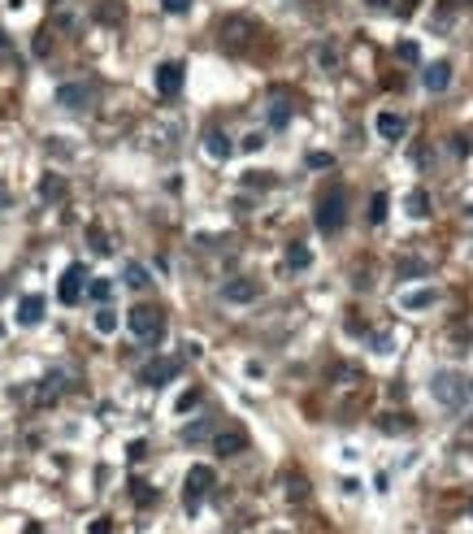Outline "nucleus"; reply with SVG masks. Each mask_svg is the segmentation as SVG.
I'll use <instances>...</instances> for the list:
<instances>
[{
  "mask_svg": "<svg viewBox=\"0 0 473 534\" xmlns=\"http://www.w3.org/2000/svg\"><path fill=\"white\" fill-rule=\"evenodd\" d=\"M126 326L139 343H161L166 339V313L156 308V304H135L126 313Z\"/></svg>",
  "mask_w": 473,
  "mask_h": 534,
  "instance_id": "obj_1",
  "label": "nucleus"
},
{
  "mask_svg": "<svg viewBox=\"0 0 473 534\" xmlns=\"http://www.w3.org/2000/svg\"><path fill=\"white\" fill-rule=\"evenodd\" d=\"M317 231L322 235H339L343 231V222H347V191L343 187H330L322 200H317Z\"/></svg>",
  "mask_w": 473,
  "mask_h": 534,
  "instance_id": "obj_2",
  "label": "nucleus"
},
{
  "mask_svg": "<svg viewBox=\"0 0 473 534\" xmlns=\"http://www.w3.org/2000/svg\"><path fill=\"white\" fill-rule=\"evenodd\" d=\"M430 391L439 396V404H443V408H460V404H464V396H469V383L460 378V373H452V369H439L434 378H430Z\"/></svg>",
  "mask_w": 473,
  "mask_h": 534,
  "instance_id": "obj_3",
  "label": "nucleus"
},
{
  "mask_svg": "<svg viewBox=\"0 0 473 534\" xmlns=\"http://www.w3.org/2000/svg\"><path fill=\"white\" fill-rule=\"evenodd\" d=\"M213 483H218V473H213V465H195L191 473H187V483H183V500H187V513H195L200 508V500L213 491Z\"/></svg>",
  "mask_w": 473,
  "mask_h": 534,
  "instance_id": "obj_4",
  "label": "nucleus"
},
{
  "mask_svg": "<svg viewBox=\"0 0 473 534\" xmlns=\"http://www.w3.org/2000/svg\"><path fill=\"white\" fill-rule=\"evenodd\" d=\"M83 291H87V270L83 265H70V270L61 274V283H57V300L61 304H78Z\"/></svg>",
  "mask_w": 473,
  "mask_h": 534,
  "instance_id": "obj_5",
  "label": "nucleus"
},
{
  "mask_svg": "<svg viewBox=\"0 0 473 534\" xmlns=\"http://www.w3.org/2000/svg\"><path fill=\"white\" fill-rule=\"evenodd\" d=\"M57 100L66 104V109H91L96 104V83H66L57 91Z\"/></svg>",
  "mask_w": 473,
  "mask_h": 534,
  "instance_id": "obj_6",
  "label": "nucleus"
},
{
  "mask_svg": "<svg viewBox=\"0 0 473 534\" xmlns=\"http://www.w3.org/2000/svg\"><path fill=\"white\" fill-rule=\"evenodd\" d=\"M183 79H187V70L178 61H161V66H156V91H161V96H178Z\"/></svg>",
  "mask_w": 473,
  "mask_h": 534,
  "instance_id": "obj_7",
  "label": "nucleus"
},
{
  "mask_svg": "<svg viewBox=\"0 0 473 534\" xmlns=\"http://www.w3.org/2000/svg\"><path fill=\"white\" fill-rule=\"evenodd\" d=\"M174 373H178V361H166V356H161V361H152V365L139 369V383H148V387H166Z\"/></svg>",
  "mask_w": 473,
  "mask_h": 534,
  "instance_id": "obj_8",
  "label": "nucleus"
},
{
  "mask_svg": "<svg viewBox=\"0 0 473 534\" xmlns=\"http://www.w3.org/2000/svg\"><path fill=\"white\" fill-rule=\"evenodd\" d=\"M44 313H48L44 296H22V300H18V326H39Z\"/></svg>",
  "mask_w": 473,
  "mask_h": 534,
  "instance_id": "obj_9",
  "label": "nucleus"
},
{
  "mask_svg": "<svg viewBox=\"0 0 473 534\" xmlns=\"http://www.w3.org/2000/svg\"><path fill=\"white\" fill-rule=\"evenodd\" d=\"M248 39H252V22H248V18H230V22L222 26V44H226V48L239 52V48H248Z\"/></svg>",
  "mask_w": 473,
  "mask_h": 534,
  "instance_id": "obj_10",
  "label": "nucleus"
},
{
  "mask_svg": "<svg viewBox=\"0 0 473 534\" xmlns=\"http://www.w3.org/2000/svg\"><path fill=\"white\" fill-rule=\"evenodd\" d=\"M204 152L213 156V161H226V156H235V143H230V135H226V131H218V126H213V131L204 135Z\"/></svg>",
  "mask_w": 473,
  "mask_h": 534,
  "instance_id": "obj_11",
  "label": "nucleus"
},
{
  "mask_svg": "<svg viewBox=\"0 0 473 534\" xmlns=\"http://www.w3.org/2000/svg\"><path fill=\"white\" fill-rule=\"evenodd\" d=\"M222 296H226L230 304H252V300H256V283H252V278H230V283L222 287Z\"/></svg>",
  "mask_w": 473,
  "mask_h": 534,
  "instance_id": "obj_12",
  "label": "nucleus"
},
{
  "mask_svg": "<svg viewBox=\"0 0 473 534\" xmlns=\"http://www.w3.org/2000/svg\"><path fill=\"white\" fill-rule=\"evenodd\" d=\"M378 135L382 139H404L408 135V118H400V114H378Z\"/></svg>",
  "mask_w": 473,
  "mask_h": 534,
  "instance_id": "obj_13",
  "label": "nucleus"
},
{
  "mask_svg": "<svg viewBox=\"0 0 473 534\" xmlns=\"http://www.w3.org/2000/svg\"><path fill=\"white\" fill-rule=\"evenodd\" d=\"M243 448H248V435H243V430H226V435L213 439V452H218V456H239Z\"/></svg>",
  "mask_w": 473,
  "mask_h": 534,
  "instance_id": "obj_14",
  "label": "nucleus"
},
{
  "mask_svg": "<svg viewBox=\"0 0 473 534\" xmlns=\"http://www.w3.org/2000/svg\"><path fill=\"white\" fill-rule=\"evenodd\" d=\"M291 114H295V104H291V100L278 91V96L270 100V126H274V131H283V126L291 122Z\"/></svg>",
  "mask_w": 473,
  "mask_h": 534,
  "instance_id": "obj_15",
  "label": "nucleus"
},
{
  "mask_svg": "<svg viewBox=\"0 0 473 534\" xmlns=\"http://www.w3.org/2000/svg\"><path fill=\"white\" fill-rule=\"evenodd\" d=\"M426 87H430V91H447V87H452V61L426 66Z\"/></svg>",
  "mask_w": 473,
  "mask_h": 534,
  "instance_id": "obj_16",
  "label": "nucleus"
},
{
  "mask_svg": "<svg viewBox=\"0 0 473 534\" xmlns=\"http://www.w3.org/2000/svg\"><path fill=\"white\" fill-rule=\"evenodd\" d=\"M308 261H312L308 243H291L287 248V270H308Z\"/></svg>",
  "mask_w": 473,
  "mask_h": 534,
  "instance_id": "obj_17",
  "label": "nucleus"
},
{
  "mask_svg": "<svg viewBox=\"0 0 473 534\" xmlns=\"http://www.w3.org/2000/svg\"><path fill=\"white\" fill-rule=\"evenodd\" d=\"M387 208H391V200H387V191H378V196L370 200V222H374V226L387 222Z\"/></svg>",
  "mask_w": 473,
  "mask_h": 534,
  "instance_id": "obj_18",
  "label": "nucleus"
},
{
  "mask_svg": "<svg viewBox=\"0 0 473 534\" xmlns=\"http://www.w3.org/2000/svg\"><path fill=\"white\" fill-rule=\"evenodd\" d=\"M61 191H66V183H61L57 174H44V183H39V196H44V200H61Z\"/></svg>",
  "mask_w": 473,
  "mask_h": 534,
  "instance_id": "obj_19",
  "label": "nucleus"
},
{
  "mask_svg": "<svg viewBox=\"0 0 473 534\" xmlns=\"http://www.w3.org/2000/svg\"><path fill=\"white\" fill-rule=\"evenodd\" d=\"M426 270H430L426 261H400V265H395V274H400V278H422Z\"/></svg>",
  "mask_w": 473,
  "mask_h": 534,
  "instance_id": "obj_20",
  "label": "nucleus"
},
{
  "mask_svg": "<svg viewBox=\"0 0 473 534\" xmlns=\"http://www.w3.org/2000/svg\"><path fill=\"white\" fill-rule=\"evenodd\" d=\"M87 296H91V300H96V304H109V300H113V283H109V278H96V283H91V291H87Z\"/></svg>",
  "mask_w": 473,
  "mask_h": 534,
  "instance_id": "obj_21",
  "label": "nucleus"
},
{
  "mask_svg": "<svg viewBox=\"0 0 473 534\" xmlns=\"http://www.w3.org/2000/svg\"><path fill=\"white\" fill-rule=\"evenodd\" d=\"M96 331H100V335H113V331H118V313H113V308H100V313H96Z\"/></svg>",
  "mask_w": 473,
  "mask_h": 534,
  "instance_id": "obj_22",
  "label": "nucleus"
},
{
  "mask_svg": "<svg viewBox=\"0 0 473 534\" xmlns=\"http://www.w3.org/2000/svg\"><path fill=\"white\" fill-rule=\"evenodd\" d=\"M122 278H126V283H131L135 291H143V287L152 283V278H148V270H143V265H126V274H122Z\"/></svg>",
  "mask_w": 473,
  "mask_h": 534,
  "instance_id": "obj_23",
  "label": "nucleus"
},
{
  "mask_svg": "<svg viewBox=\"0 0 473 534\" xmlns=\"http://www.w3.org/2000/svg\"><path fill=\"white\" fill-rule=\"evenodd\" d=\"M87 243H91L100 256H109V235H104L100 226H87Z\"/></svg>",
  "mask_w": 473,
  "mask_h": 534,
  "instance_id": "obj_24",
  "label": "nucleus"
},
{
  "mask_svg": "<svg viewBox=\"0 0 473 534\" xmlns=\"http://www.w3.org/2000/svg\"><path fill=\"white\" fill-rule=\"evenodd\" d=\"M434 300H439V291H417V296H404V308H426Z\"/></svg>",
  "mask_w": 473,
  "mask_h": 534,
  "instance_id": "obj_25",
  "label": "nucleus"
},
{
  "mask_svg": "<svg viewBox=\"0 0 473 534\" xmlns=\"http://www.w3.org/2000/svg\"><path fill=\"white\" fill-rule=\"evenodd\" d=\"M408 213H417V218H426V213H430V200H426V191H412V196H408Z\"/></svg>",
  "mask_w": 473,
  "mask_h": 534,
  "instance_id": "obj_26",
  "label": "nucleus"
},
{
  "mask_svg": "<svg viewBox=\"0 0 473 534\" xmlns=\"http://www.w3.org/2000/svg\"><path fill=\"white\" fill-rule=\"evenodd\" d=\"M274 183V174H243V187H256V191H265Z\"/></svg>",
  "mask_w": 473,
  "mask_h": 534,
  "instance_id": "obj_27",
  "label": "nucleus"
},
{
  "mask_svg": "<svg viewBox=\"0 0 473 534\" xmlns=\"http://www.w3.org/2000/svg\"><path fill=\"white\" fill-rule=\"evenodd\" d=\"M395 52H400V61H408V66L417 61V44H412V39H404V44H400Z\"/></svg>",
  "mask_w": 473,
  "mask_h": 534,
  "instance_id": "obj_28",
  "label": "nucleus"
},
{
  "mask_svg": "<svg viewBox=\"0 0 473 534\" xmlns=\"http://www.w3.org/2000/svg\"><path fill=\"white\" fill-rule=\"evenodd\" d=\"M161 9H166V14H187L191 0H161Z\"/></svg>",
  "mask_w": 473,
  "mask_h": 534,
  "instance_id": "obj_29",
  "label": "nucleus"
},
{
  "mask_svg": "<svg viewBox=\"0 0 473 534\" xmlns=\"http://www.w3.org/2000/svg\"><path fill=\"white\" fill-rule=\"evenodd\" d=\"M200 404V391H187V396H178V413H191Z\"/></svg>",
  "mask_w": 473,
  "mask_h": 534,
  "instance_id": "obj_30",
  "label": "nucleus"
},
{
  "mask_svg": "<svg viewBox=\"0 0 473 534\" xmlns=\"http://www.w3.org/2000/svg\"><path fill=\"white\" fill-rule=\"evenodd\" d=\"M131 491H135V500H139V504H152V495H156V491H152L148 483H135Z\"/></svg>",
  "mask_w": 473,
  "mask_h": 534,
  "instance_id": "obj_31",
  "label": "nucleus"
},
{
  "mask_svg": "<svg viewBox=\"0 0 473 534\" xmlns=\"http://www.w3.org/2000/svg\"><path fill=\"white\" fill-rule=\"evenodd\" d=\"M208 435V421H195V425H187V439L195 443V439H204Z\"/></svg>",
  "mask_w": 473,
  "mask_h": 534,
  "instance_id": "obj_32",
  "label": "nucleus"
},
{
  "mask_svg": "<svg viewBox=\"0 0 473 534\" xmlns=\"http://www.w3.org/2000/svg\"><path fill=\"white\" fill-rule=\"evenodd\" d=\"M91 534H113V521H109V517H96V521H91Z\"/></svg>",
  "mask_w": 473,
  "mask_h": 534,
  "instance_id": "obj_33",
  "label": "nucleus"
},
{
  "mask_svg": "<svg viewBox=\"0 0 473 534\" xmlns=\"http://www.w3.org/2000/svg\"><path fill=\"white\" fill-rule=\"evenodd\" d=\"M308 166H312V170H326V166H330V156H326V152H312V156H308Z\"/></svg>",
  "mask_w": 473,
  "mask_h": 534,
  "instance_id": "obj_34",
  "label": "nucleus"
},
{
  "mask_svg": "<svg viewBox=\"0 0 473 534\" xmlns=\"http://www.w3.org/2000/svg\"><path fill=\"white\" fill-rule=\"evenodd\" d=\"M5 48H9V35H5V31H0V52H5Z\"/></svg>",
  "mask_w": 473,
  "mask_h": 534,
  "instance_id": "obj_35",
  "label": "nucleus"
},
{
  "mask_svg": "<svg viewBox=\"0 0 473 534\" xmlns=\"http://www.w3.org/2000/svg\"><path fill=\"white\" fill-rule=\"evenodd\" d=\"M370 5H387V0H370Z\"/></svg>",
  "mask_w": 473,
  "mask_h": 534,
  "instance_id": "obj_36",
  "label": "nucleus"
},
{
  "mask_svg": "<svg viewBox=\"0 0 473 534\" xmlns=\"http://www.w3.org/2000/svg\"><path fill=\"white\" fill-rule=\"evenodd\" d=\"M31 534H39V530H31Z\"/></svg>",
  "mask_w": 473,
  "mask_h": 534,
  "instance_id": "obj_37",
  "label": "nucleus"
}]
</instances>
